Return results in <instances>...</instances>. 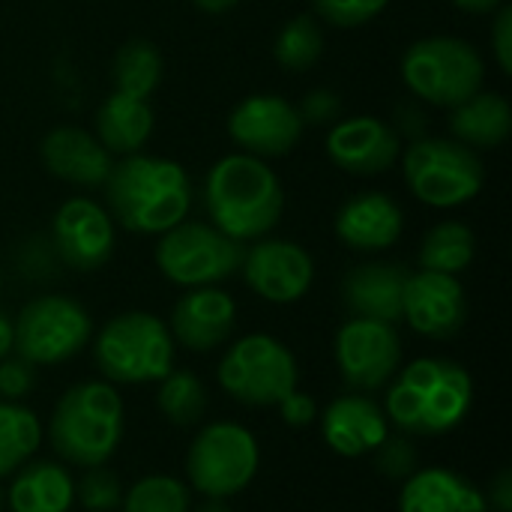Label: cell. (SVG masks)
<instances>
[{
    "label": "cell",
    "instance_id": "ba28073f",
    "mask_svg": "<svg viewBox=\"0 0 512 512\" xmlns=\"http://www.w3.org/2000/svg\"><path fill=\"white\" fill-rule=\"evenodd\" d=\"M219 387L240 405L270 408L297 390V360L279 339L249 333L237 339L219 363Z\"/></svg>",
    "mask_w": 512,
    "mask_h": 512
},
{
    "label": "cell",
    "instance_id": "8fae6325",
    "mask_svg": "<svg viewBox=\"0 0 512 512\" xmlns=\"http://www.w3.org/2000/svg\"><path fill=\"white\" fill-rule=\"evenodd\" d=\"M93 333L87 309L63 294L30 300L12 321V348L33 366H54L72 360Z\"/></svg>",
    "mask_w": 512,
    "mask_h": 512
},
{
    "label": "cell",
    "instance_id": "7bdbcfd3",
    "mask_svg": "<svg viewBox=\"0 0 512 512\" xmlns=\"http://www.w3.org/2000/svg\"><path fill=\"white\" fill-rule=\"evenodd\" d=\"M198 9H204V12H213V15H219V12H228V9H234L240 0H192Z\"/></svg>",
    "mask_w": 512,
    "mask_h": 512
},
{
    "label": "cell",
    "instance_id": "b9f144b4",
    "mask_svg": "<svg viewBox=\"0 0 512 512\" xmlns=\"http://www.w3.org/2000/svg\"><path fill=\"white\" fill-rule=\"evenodd\" d=\"M12 351V321L0 312V360Z\"/></svg>",
    "mask_w": 512,
    "mask_h": 512
},
{
    "label": "cell",
    "instance_id": "4dcf8cb0",
    "mask_svg": "<svg viewBox=\"0 0 512 512\" xmlns=\"http://www.w3.org/2000/svg\"><path fill=\"white\" fill-rule=\"evenodd\" d=\"M273 54H276V63L288 72H303V69H312L321 54H324V33H321V24L315 15H297L291 18L279 36H276V45H273Z\"/></svg>",
    "mask_w": 512,
    "mask_h": 512
},
{
    "label": "cell",
    "instance_id": "e0dca14e",
    "mask_svg": "<svg viewBox=\"0 0 512 512\" xmlns=\"http://www.w3.org/2000/svg\"><path fill=\"white\" fill-rule=\"evenodd\" d=\"M237 327V303L222 288H189L171 309V339L189 351L207 354L231 339Z\"/></svg>",
    "mask_w": 512,
    "mask_h": 512
},
{
    "label": "cell",
    "instance_id": "7402d4cb",
    "mask_svg": "<svg viewBox=\"0 0 512 512\" xmlns=\"http://www.w3.org/2000/svg\"><path fill=\"white\" fill-rule=\"evenodd\" d=\"M45 168L75 186H102L111 171V153L99 144L96 135L78 126H57L42 138Z\"/></svg>",
    "mask_w": 512,
    "mask_h": 512
},
{
    "label": "cell",
    "instance_id": "5b68a950",
    "mask_svg": "<svg viewBox=\"0 0 512 512\" xmlns=\"http://www.w3.org/2000/svg\"><path fill=\"white\" fill-rule=\"evenodd\" d=\"M93 357L114 384H153L174 369V339L156 315L123 312L99 330Z\"/></svg>",
    "mask_w": 512,
    "mask_h": 512
},
{
    "label": "cell",
    "instance_id": "f1b7e54d",
    "mask_svg": "<svg viewBox=\"0 0 512 512\" xmlns=\"http://www.w3.org/2000/svg\"><path fill=\"white\" fill-rule=\"evenodd\" d=\"M111 78H114L117 93L147 99L162 81V54H159V48L153 42H147V39H129L126 45H120V51L114 57Z\"/></svg>",
    "mask_w": 512,
    "mask_h": 512
},
{
    "label": "cell",
    "instance_id": "6da1fadb",
    "mask_svg": "<svg viewBox=\"0 0 512 512\" xmlns=\"http://www.w3.org/2000/svg\"><path fill=\"white\" fill-rule=\"evenodd\" d=\"M111 216L135 234H165L192 207V183L180 162L129 153L105 177Z\"/></svg>",
    "mask_w": 512,
    "mask_h": 512
},
{
    "label": "cell",
    "instance_id": "ab89813d",
    "mask_svg": "<svg viewBox=\"0 0 512 512\" xmlns=\"http://www.w3.org/2000/svg\"><path fill=\"white\" fill-rule=\"evenodd\" d=\"M489 507L495 512H512V474L504 468L489 486Z\"/></svg>",
    "mask_w": 512,
    "mask_h": 512
},
{
    "label": "cell",
    "instance_id": "ee69618b",
    "mask_svg": "<svg viewBox=\"0 0 512 512\" xmlns=\"http://www.w3.org/2000/svg\"><path fill=\"white\" fill-rule=\"evenodd\" d=\"M189 512H231V507L225 501H219V498H207L201 507H195V510Z\"/></svg>",
    "mask_w": 512,
    "mask_h": 512
},
{
    "label": "cell",
    "instance_id": "2e32d148",
    "mask_svg": "<svg viewBox=\"0 0 512 512\" xmlns=\"http://www.w3.org/2000/svg\"><path fill=\"white\" fill-rule=\"evenodd\" d=\"M246 285L267 303H297L315 279L309 252L291 240H261L243 255Z\"/></svg>",
    "mask_w": 512,
    "mask_h": 512
},
{
    "label": "cell",
    "instance_id": "4fadbf2b",
    "mask_svg": "<svg viewBox=\"0 0 512 512\" xmlns=\"http://www.w3.org/2000/svg\"><path fill=\"white\" fill-rule=\"evenodd\" d=\"M231 141L249 156H285L297 147L303 135V120L297 105L282 96L258 93L243 99L228 117Z\"/></svg>",
    "mask_w": 512,
    "mask_h": 512
},
{
    "label": "cell",
    "instance_id": "f546056e",
    "mask_svg": "<svg viewBox=\"0 0 512 512\" xmlns=\"http://www.w3.org/2000/svg\"><path fill=\"white\" fill-rule=\"evenodd\" d=\"M156 405L171 426H195L207 411V387L189 369H171L159 381Z\"/></svg>",
    "mask_w": 512,
    "mask_h": 512
},
{
    "label": "cell",
    "instance_id": "9a60e30c",
    "mask_svg": "<svg viewBox=\"0 0 512 512\" xmlns=\"http://www.w3.org/2000/svg\"><path fill=\"white\" fill-rule=\"evenodd\" d=\"M402 318L426 339H453L468 321V297L456 276L420 270L405 282Z\"/></svg>",
    "mask_w": 512,
    "mask_h": 512
},
{
    "label": "cell",
    "instance_id": "74e56055",
    "mask_svg": "<svg viewBox=\"0 0 512 512\" xmlns=\"http://www.w3.org/2000/svg\"><path fill=\"white\" fill-rule=\"evenodd\" d=\"M279 414H282V420H285L291 429H306V426H312L315 417H318V402H315L309 393H303V390H291V393L279 402Z\"/></svg>",
    "mask_w": 512,
    "mask_h": 512
},
{
    "label": "cell",
    "instance_id": "44dd1931",
    "mask_svg": "<svg viewBox=\"0 0 512 512\" xmlns=\"http://www.w3.org/2000/svg\"><path fill=\"white\" fill-rule=\"evenodd\" d=\"M411 270L390 261H372L354 267L342 282V300L354 318H372L384 324L402 321V297Z\"/></svg>",
    "mask_w": 512,
    "mask_h": 512
},
{
    "label": "cell",
    "instance_id": "d6986e66",
    "mask_svg": "<svg viewBox=\"0 0 512 512\" xmlns=\"http://www.w3.org/2000/svg\"><path fill=\"white\" fill-rule=\"evenodd\" d=\"M321 435L327 447L345 459H360L366 453H375L387 435L390 420L381 405H375L369 396H339L327 405L321 417Z\"/></svg>",
    "mask_w": 512,
    "mask_h": 512
},
{
    "label": "cell",
    "instance_id": "d4e9b609",
    "mask_svg": "<svg viewBox=\"0 0 512 512\" xmlns=\"http://www.w3.org/2000/svg\"><path fill=\"white\" fill-rule=\"evenodd\" d=\"M450 129L456 141L471 150H495L512 132V108L507 96L495 90H480L453 108Z\"/></svg>",
    "mask_w": 512,
    "mask_h": 512
},
{
    "label": "cell",
    "instance_id": "60d3db41",
    "mask_svg": "<svg viewBox=\"0 0 512 512\" xmlns=\"http://www.w3.org/2000/svg\"><path fill=\"white\" fill-rule=\"evenodd\" d=\"M453 6L462 12H471V15H489L498 6H504V0H453Z\"/></svg>",
    "mask_w": 512,
    "mask_h": 512
},
{
    "label": "cell",
    "instance_id": "f6af8a7d",
    "mask_svg": "<svg viewBox=\"0 0 512 512\" xmlns=\"http://www.w3.org/2000/svg\"><path fill=\"white\" fill-rule=\"evenodd\" d=\"M3 507H6V492L0 489V512H3Z\"/></svg>",
    "mask_w": 512,
    "mask_h": 512
},
{
    "label": "cell",
    "instance_id": "603a6c76",
    "mask_svg": "<svg viewBox=\"0 0 512 512\" xmlns=\"http://www.w3.org/2000/svg\"><path fill=\"white\" fill-rule=\"evenodd\" d=\"M399 512H489V501L462 474L450 468H423L405 480Z\"/></svg>",
    "mask_w": 512,
    "mask_h": 512
},
{
    "label": "cell",
    "instance_id": "f35d334b",
    "mask_svg": "<svg viewBox=\"0 0 512 512\" xmlns=\"http://www.w3.org/2000/svg\"><path fill=\"white\" fill-rule=\"evenodd\" d=\"M492 48H495V60L501 66L504 75L512 72V9L510 6H498V18L492 24Z\"/></svg>",
    "mask_w": 512,
    "mask_h": 512
},
{
    "label": "cell",
    "instance_id": "9c48e42d",
    "mask_svg": "<svg viewBox=\"0 0 512 512\" xmlns=\"http://www.w3.org/2000/svg\"><path fill=\"white\" fill-rule=\"evenodd\" d=\"M261 468V450L255 435L240 423L204 426L186 456V474L195 492L204 498L228 501L240 495Z\"/></svg>",
    "mask_w": 512,
    "mask_h": 512
},
{
    "label": "cell",
    "instance_id": "d6a6232c",
    "mask_svg": "<svg viewBox=\"0 0 512 512\" xmlns=\"http://www.w3.org/2000/svg\"><path fill=\"white\" fill-rule=\"evenodd\" d=\"M75 501L87 512L117 510L123 504L120 480L108 468H102V465L87 468V474L75 483Z\"/></svg>",
    "mask_w": 512,
    "mask_h": 512
},
{
    "label": "cell",
    "instance_id": "83f0119b",
    "mask_svg": "<svg viewBox=\"0 0 512 512\" xmlns=\"http://www.w3.org/2000/svg\"><path fill=\"white\" fill-rule=\"evenodd\" d=\"M474 252H477V240L465 222H441L423 237L420 264L423 270L456 276L471 267Z\"/></svg>",
    "mask_w": 512,
    "mask_h": 512
},
{
    "label": "cell",
    "instance_id": "ac0fdd59",
    "mask_svg": "<svg viewBox=\"0 0 512 512\" xmlns=\"http://www.w3.org/2000/svg\"><path fill=\"white\" fill-rule=\"evenodd\" d=\"M399 150V132L381 117H345L327 132V156L348 174H384Z\"/></svg>",
    "mask_w": 512,
    "mask_h": 512
},
{
    "label": "cell",
    "instance_id": "e575fe53",
    "mask_svg": "<svg viewBox=\"0 0 512 512\" xmlns=\"http://www.w3.org/2000/svg\"><path fill=\"white\" fill-rule=\"evenodd\" d=\"M375 465L387 480H408L420 465V453L411 438L387 435V441L375 450Z\"/></svg>",
    "mask_w": 512,
    "mask_h": 512
},
{
    "label": "cell",
    "instance_id": "484cf974",
    "mask_svg": "<svg viewBox=\"0 0 512 512\" xmlns=\"http://www.w3.org/2000/svg\"><path fill=\"white\" fill-rule=\"evenodd\" d=\"M153 135V108L147 99L111 93L96 111V138L108 153H138Z\"/></svg>",
    "mask_w": 512,
    "mask_h": 512
},
{
    "label": "cell",
    "instance_id": "8992f818",
    "mask_svg": "<svg viewBox=\"0 0 512 512\" xmlns=\"http://www.w3.org/2000/svg\"><path fill=\"white\" fill-rule=\"evenodd\" d=\"M402 78L423 102L456 108L483 90L486 66L480 51L456 36L417 39L402 57Z\"/></svg>",
    "mask_w": 512,
    "mask_h": 512
},
{
    "label": "cell",
    "instance_id": "30bf717a",
    "mask_svg": "<svg viewBox=\"0 0 512 512\" xmlns=\"http://www.w3.org/2000/svg\"><path fill=\"white\" fill-rule=\"evenodd\" d=\"M243 243L231 240L213 225L180 222L156 243V267L183 288L219 285L243 267Z\"/></svg>",
    "mask_w": 512,
    "mask_h": 512
},
{
    "label": "cell",
    "instance_id": "836d02e7",
    "mask_svg": "<svg viewBox=\"0 0 512 512\" xmlns=\"http://www.w3.org/2000/svg\"><path fill=\"white\" fill-rule=\"evenodd\" d=\"M390 0H315V12L333 27H360L378 18Z\"/></svg>",
    "mask_w": 512,
    "mask_h": 512
},
{
    "label": "cell",
    "instance_id": "d590c367",
    "mask_svg": "<svg viewBox=\"0 0 512 512\" xmlns=\"http://www.w3.org/2000/svg\"><path fill=\"white\" fill-rule=\"evenodd\" d=\"M36 387V366L24 357H3L0 360V399L21 402Z\"/></svg>",
    "mask_w": 512,
    "mask_h": 512
},
{
    "label": "cell",
    "instance_id": "cb8c5ba5",
    "mask_svg": "<svg viewBox=\"0 0 512 512\" xmlns=\"http://www.w3.org/2000/svg\"><path fill=\"white\" fill-rule=\"evenodd\" d=\"M12 512H69L75 504V480L57 462H24L6 492Z\"/></svg>",
    "mask_w": 512,
    "mask_h": 512
},
{
    "label": "cell",
    "instance_id": "4316f807",
    "mask_svg": "<svg viewBox=\"0 0 512 512\" xmlns=\"http://www.w3.org/2000/svg\"><path fill=\"white\" fill-rule=\"evenodd\" d=\"M42 441L39 417L18 405L0 399V480L15 474L24 462L33 459Z\"/></svg>",
    "mask_w": 512,
    "mask_h": 512
},
{
    "label": "cell",
    "instance_id": "3957f363",
    "mask_svg": "<svg viewBox=\"0 0 512 512\" xmlns=\"http://www.w3.org/2000/svg\"><path fill=\"white\" fill-rule=\"evenodd\" d=\"M204 204L213 228L243 243L258 240L279 225L285 195L279 177L264 159L231 153L207 171Z\"/></svg>",
    "mask_w": 512,
    "mask_h": 512
},
{
    "label": "cell",
    "instance_id": "ffe728a7",
    "mask_svg": "<svg viewBox=\"0 0 512 512\" xmlns=\"http://www.w3.org/2000/svg\"><path fill=\"white\" fill-rule=\"evenodd\" d=\"M405 228L402 207L384 192H360L336 213V237L357 252L390 249Z\"/></svg>",
    "mask_w": 512,
    "mask_h": 512
},
{
    "label": "cell",
    "instance_id": "7a4b0ae2",
    "mask_svg": "<svg viewBox=\"0 0 512 512\" xmlns=\"http://www.w3.org/2000/svg\"><path fill=\"white\" fill-rule=\"evenodd\" d=\"M474 405V381L465 366L447 357L408 363L387 390L384 414L408 435H447L465 423Z\"/></svg>",
    "mask_w": 512,
    "mask_h": 512
},
{
    "label": "cell",
    "instance_id": "7c38bea8",
    "mask_svg": "<svg viewBox=\"0 0 512 512\" xmlns=\"http://www.w3.org/2000/svg\"><path fill=\"white\" fill-rule=\"evenodd\" d=\"M336 366L348 387L360 393L381 390L396 372L402 360V342L393 324L372 318H351L336 333Z\"/></svg>",
    "mask_w": 512,
    "mask_h": 512
},
{
    "label": "cell",
    "instance_id": "52a82bcc",
    "mask_svg": "<svg viewBox=\"0 0 512 512\" xmlns=\"http://www.w3.org/2000/svg\"><path fill=\"white\" fill-rule=\"evenodd\" d=\"M405 183L429 207H462L486 183L477 150L456 138H414L405 150Z\"/></svg>",
    "mask_w": 512,
    "mask_h": 512
},
{
    "label": "cell",
    "instance_id": "5bb4252c",
    "mask_svg": "<svg viewBox=\"0 0 512 512\" xmlns=\"http://www.w3.org/2000/svg\"><path fill=\"white\" fill-rule=\"evenodd\" d=\"M51 249L72 270H99L111 261L114 252V222L96 201L69 198L54 213Z\"/></svg>",
    "mask_w": 512,
    "mask_h": 512
},
{
    "label": "cell",
    "instance_id": "8d00e7d4",
    "mask_svg": "<svg viewBox=\"0 0 512 512\" xmlns=\"http://www.w3.org/2000/svg\"><path fill=\"white\" fill-rule=\"evenodd\" d=\"M297 111H300L303 126L306 123H333L342 117V99L333 90H312V93H306V99Z\"/></svg>",
    "mask_w": 512,
    "mask_h": 512
},
{
    "label": "cell",
    "instance_id": "1f68e13d",
    "mask_svg": "<svg viewBox=\"0 0 512 512\" xmlns=\"http://www.w3.org/2000/svg\"><path fill=\"white\" fill-rule=\"evenodd\" d=\"M123 512H189V489L177 477L168 474H150L141 477L126 495H123Z\"/></svg>",
    "mask_w": 512,
    "mask_h": 512
},
{
    "label": "cell",
    "instance_id": "277c9868",
    "mask_svg": "<svg viewBox=\"0 0 512 512\" xmlns=\"http://www.w3.org/2000/svg\"><path fill=\"white\" fill-rule=\"evenodd\" d=\"M48 441L69 465H105L123 441L120 393L108 381H81L69 387L51 411Z\"/></svg>",
    "mask_w": 512,
    "mask_h": 512
}]
</instances>
